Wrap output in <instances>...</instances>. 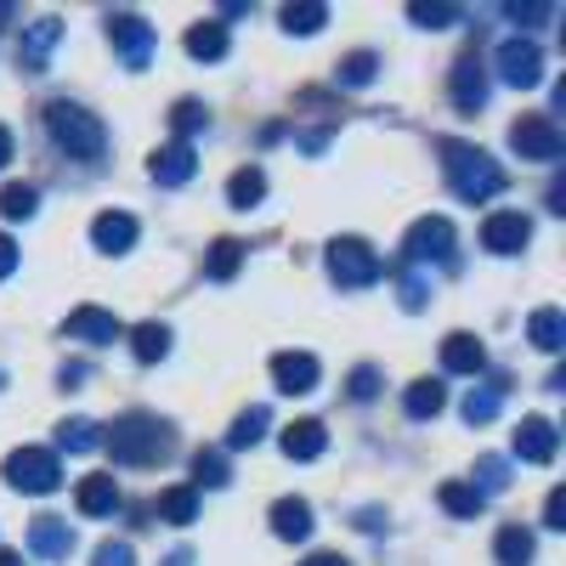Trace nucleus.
I'll return each mask as SVG.
<instances>
[{
    "instance_id": "obj_30",
    "label": "nucleus",
    "mask_w": 566,
    "mask_h": 566,
    "mask_svg": "<svg viewBox=\"0 0 566 566\" xmlns=\"http://www.w3.org/2000/svg\"><path fill=\"white\" fill-rule=\"evenodd\" d=\"M193 515H199V493L193 488H170L159 499V522H170V527H187Z\"/></svg>"
},
{
    "instance_id": "obj_6",
    "label": "nucleus",
    "mask_w": 566,
    "mask_h": 566,
    "mask_svg": "<svg viewBox=\"0 0 566 566\" xmlns=\"http://www.w3.org/2000/svg\"><path fill=\"white\" fill-rule=\"evenodd\" d=\"M510 148L522 154V159H544V165H555V159L566 154V136H560V125H555L549 114H527V119H515V125H510Z\"/></svg>"
},
{
    "instance_id": "obj_49",
    "label": "nucleus",
    "mask_w": 566,
    "mask_h": 566,
    "mask_svg": "<svg viewBox=\"0 0 566 566\" xmlns=\"http://www.w3.org/2000/svg\"><path fill=\"white\" fill-rule=\"evenodd\" d=\"M7 165H12V130L0 125V170H7Z\"/></svg>"
},
{
    "instance_id": "obj_23",
    "label": "nucleus",
    "mask_w": 566,
    "mask_h": 566,
    "mask_svg": "<svg viewBox=\"0 0 566 566\" xmlns=\"http://www.w3.org/2000/svg\"><path fill=\"white\" fill-rule=\"evenodd\" d=\"M261 199H266V176H261V165L232 170V181H227V205H232V210H255Z\"/></svg>"
},
{
    "instance_id": "obj_16",
    "label": "nucleus",
    "mask_w": 566,
    "mask_h": 566,
    "mask_svg": "<svg viewBox=\"0 0 566 566\" xmlns=\"http://www.w3.org/2000/svg\"><path fill=\"white\" fill-rule=\"evenodd\" d=\"M29 549H34L40 560H69V555H74V527L57 522V515H40V522L29 527Z\"/></svg>"
},
{
    "instance_id": "obj_17",
    "label": "nucleus",
    "mask_w": 566,
    "mask_h": 566,
    "mask_svg": "<svg viewBox=\"0 0 566 566\" xmlns=\"http://www.w3.org/2000/svg\"><path fill=\"white\" fill-rule=\"evenodd\" d=\"M91 244L108 250V255H125V250L136 244V216H125V210H103L97 221H91Z\"/></svg>"
},
{
    "instance_id": "obj_13",
    "label": "nucleus",
    "mask_w": 566,
    "mask_h": 566,
    "mask_svg": "<svg viewBox=\"0 0 566 566\" xmlns=\"http://www.w3.org/2000/svg\"><path fill=\"white\" fill-rule=\"evenodd\" d=\"M555 448H560V437H555V424H549L544 413H527L522 424H515V459H527V464H549V459H555Z\"/></svg>"
},
{
    "instance_id": "obj_36",
    "label": "nucleus",
    "mask_w": 566,
    "mask_h": 566,
    "mask_svg": "<svg viewBox=\"0 0 566 566\" xmlns=\"http://www.w3.org/2000/svg\"><path fill=\"white\" fill-rule=\"evenodd\" d=\"M504 488H510V464H504L499 453L476 459V493L488 499V493H504Z\"/></svg>"
},
{
    "instance_id": "obj_32",
    "label": "nucleus",
    "mask_w": 566,
    "mask_h": 566,
    "mask_svg": "<svg viewBox=\"0 0 566 566\" xmlns=\"http://www.w3.org/2000/svg\"><path fill=\"white\" fill-rule=\"evenodd\" d=\"M34 210H40V193H34L29 181H12V187H0V216H7V221H29Z\"/></svg>"
},
{
    "instance_id": "obj_18",
    "label": "nucleus",
    "mask_w": 566,
    "mask_h": 566,
    "mask_svg": "<svg viewBox=\"0 0 566 566\" xmlns=\"http://www.w3.org/2000/svg\"><path fill=\"white\" fill-rule=\"evenodd\" d=\"M148 170H154V181H159V187H181V181H193V170H199L193 142H170V148H159Z\"/></svg>"
},
{
    "instance_id": "obj_52",
    "label": "nucleus",
    "mask_w": 566,
    "mask_h": 566,
    "mask_svg": "<svg viewBox=\"0 0 566 566\" xmlns=\"http://www.w3.org/2000/svg\"><path fill=\"white\" fill-rule=\"evenodd\" d=\"M7 18H12V7H0V23H7Z\"/></svg>"
},
{
    "instance_id": "obj_11",
    "label": "nucleus",
    "mask_w": 566,
    "mask_h": 566,
    "mask_svg": "<svg viewBox=\"0 0 566 566\" xmlns=\"http://www.w3.org/2000/svg\"><path fill=\"white\" fill-rule=\"evenodd\" d=\"M63 335L69 340H91V346H108V340L125 335V323L114 312H103V306H74L69 323H63Z\"/></svg>"
},
{
    "instance_id": "obj_15",
    "label": "nucleus",
    "mask_w": 566,
    "mask_h": 566,
    "mask_svg": "<svg viewBox=\"0 0 566 566\" xmlns=\"http://www.w3.org/2000/svg\"><path fill=\"white\" fill-rule=\"evenodd\" d=\"M272 380H277V391H290V397L317 391V357L312 352H277L272 357Z\"/></svg>"
},
{
    "instance_id": "obj_4",
    "label": "nucleus",
    "mask_w": 566,
    "mask_h": 566,
    "mask_svg": "<svg viewBox=\"0 0 566 566\" xmlns=\"http://www.w3.org/2000/svg\"><path fill=\"white\" fill-rule=\"evenodd\" d=\"M380 272H386L380 255H374L363 239H335V244H328V277H335L340 290H368Z\"/></svg>"
},
{
    "instance_id": "obj_27",
    "label": "nucleus",
    "mask_w": 566,
    "mask_h": 566,
    "mask_svg": "<svg viewBox=\"0 0 566 566\" xmlns=\"http://www.w3.org/2000/svg\"><path fill=\"white\" fill-rule=\"evenodd\" d=\"M442 402H448V391H442L437 380H413V386H408V397H402L408 419H437V413H442Z\"/></svg>"
},
{
    "instance_id": "obj_19",
    "label": "nucleus",
    "mask_w": 566,
    "mask_h": 566,
    "mask_svg": "<svg viewBox=\"0 0 566 566\" xmlns=\"http://www.w3.org/2000/svg\"><path fill=\"white\" fill-rule=\"evenodd\" d=\"M272 533H277L283 544L312 538V504H306V499H277V504H272Z\"/></svg>"
},
{
    "instance_id": "obj_47",
    "label": "nucleus",
    "mask_w": 566,
    "mask_h": 566,
    "mask_svg": "<svg viewBox=\"0 0 566 566\" xmlns=\"http://www.w3.org/2000/svg\"><path fill=\"white\" fill-rule=\"evenodd\" d=\"M12 272H18V244L7 239V232H0V283H7Z\"/></svg>"
},
{
    "instance_id": "obj_2",
    "label": "nucleus",
    "mask_w": 566,
    "mask_h": 566,
    "mask_svg": "<svg viewBox=\"0 0 566 566\" xmlns=\"http://www.w3.org/2000/svg\"><path fill=\"white\" fill-rule=\"evenodd\" d=\"M45 130L69 159H97L108 148V130L97 114H85L80 103H45Z\"/></svg>"
},
{
    "instance_id": "obj_21",
    "label": "nucleus",
    "mask_w": 566,
    "mask_h": 566,
    "mask_svg": "<svg viewBox=\"0 0 566 566\" xmlns=\"http://www.w3.org/2000/svg\"><path fill=\"white\" fill-rule=\"evenodd\" d=\"M482 363H488V352H482L476 335H448L442 340V368L448 374H482Z\"/></svg>"
},
{
    "instance_id": "obj_10",
    "label": "nucleus",
    "mask_w": 566,
    "mask_h": 566,
    "mask_svg": "<svg viewBox=\"0 0 566 566\" xmlns=\"http://www.w3.org/2000/svg\"><path fill=\"white\" fill-rule=\"evenodd\" d=\"M527 239H533V221L522 210H499L482 221V250H493V255H522Z\"/></svg>"
},
{
    "instance_id": "obj_24",
    "label": "nucleus",
    "mask_w": 566,
    "mask_h": 566,
    "mask_svg": "<svg viewBox=\"0 0 566 566\" xmlns=\"http://www.w3.org/2000/svg\"><path fill=\"white\" fill-rule=\"evenodd\" d=\"M527 340H533L538 352H560V346H566V317H560L555 306H538L533 323H527Z\"/></svg>"
},
{
    "instance_id": "obj_45",
    "label": "nucleus",
    "mask_w": 566,
    "mask_h": 566,
    "mask_svg": "<svg viewBox=\"0 0 566 566\" xmlns=\"http://www.w3.org/2000/svg\"><path fill=\"white\" fill-rule=\"evenodd\" d=\"M504 18H510V23H522V29H533V23L555 18V7H504Z\"/></svg>"
},
{
    "instance_id": "obj_42",
    "label": "nucleus",
    "mask_w": 566,
    "mask_h": 566,
    "mask_svg": "<svg viewBox=\"0 0 566 566\" xmlns=\"http://www.w3.org/2000/svg\"><path fill=\"white\" fill-rule=\"evenodd\" d=\"M424 290H431V283H424V272H413V266H408V272H402V306H408V312H419V306H424Z\"/></svg>"
},
{
    "instance_id": "obj_9",
    "label": "nucleus",
    "mask_w": 566,
    "mask_h": 566,
    "mask_svg": "<svg viewBox=\"0 0 566 566\" xmlns=\"http://www.w3.org/2000/svg\"><path fill=\"white\" fill-rule=\"evenodd\" d=\"M499 74H504V85H515V91H533L538 80H544V52L533 40H504L499 45Z\"/></svg>"
},
{
    "instance_id": "obj_29",
    "label": "nucleus",
    "mask_w": 566,
    "mask_h": 566,
    "mask_svg": "<svg viewBox=\"0 0 566 566\" xmlns=\"http://www.w3.org/2000/svg\"><path fill=\"white\" fill-rule=\"evenodd\" d=\"M239 266H244V244H239V239H216V244H210V255H205V272H210L216 283H227V277L239 272Z\"/></svg>"
},
{
    "instance_id": "obj_40",
    "label": "nucleus",
    "mask_w": 566,
    "mask_h": 566,
    "mask_svg": "<svg viewBox=\"0 0 566 566\" xmlns=\"http://www.w3.org/2000/svg\"><path fill=\"white\" fill-rule=\"evenodd\" d=\"M499 402H504V397H499V386L470 391V397H464V419H470V424H488V419L499 413Z\"/></svg>"
},
{
    "instance_id": "obj_41",
    "label": "nucleus",
    "mask_w": 566,
    "mask_h": 566,
    "mask_svg": "<svg viewBox=\"0 0 566 566\" xmlns=\"http://www.w3.org/2000/svg\"><path fill=\"white\" fill-rule=\"evenodd\" d=\"M374 74H380V57H374V52H352L340 63V85H368Z\"/></svg>"
},
{
    "instance_id": "obj_35",
    "label": "nucleus",
    "mask_w": 566,
    "mask_h": 566,
    "mask_svg": "<svg viewBox=\"0 0 566 566\" xmlns=\"http://www.w3.org/2000/svg\"><path fill=\"white\" fill-rule=\"evenodd\" d=\"M193 476H199V488H227V459L216 453V448H199L193 453ZM193 488V493H199Z\"/></svg>"
},
{
    "instance_id": "obj_14",
    "label": "nucleus",
    "mask_w": 566,
    "mask_h": 566,
    "mask_svg": "<svg viewBox=\"0 0 566 566\" xmlns=\"http://www.w3.org/2000/svg\"><path fill=\"white\" fill-rule=\"evenodd\" d=\"M448 91H453V108H464V114H476V108L488 103V69H482V57H476V52L453 63Z\"/></svg>"
},
{
    "instance_id": "obj_39",
    "label": "nucleus",
    "mask_w": 566,
    "mask_h": 566,
    "mask_svg": "<svg viewBox=\"0 0 566 566\" xmlns=\"http://www.w3.org/2000/svg\"><path fill=\"white\" fill-rule=\"evenodd\" d=\"M408 18H413L419 29H453L464 12H459V7H424V0H413V7H408Z\"/></svg>"
},
{
    "instance_id": "obj_34",
    "label": "nucleus",
    "mask_w": 566,
    "mask_h": 566,
    "mask_svg": "<svg viewBox=\"0 0 566 566\" xmlns=\"http://www.w3.org/2000/svg\"><path fill=\"white\" fill-rule=\"evenodd\" d=\"M57 442H63L69 453H91V448H103V437H97V424H91V419H69V424H57Z\"/></svg>"
},
{
    "instance_id": "obj_5",
    "label": "nucleus",
    "mask_w": 566,
    "mask_h": 566,
    "mask_svg": "<svg viewBox=\"0 0 566 566\" xmlns=\"http://www.w3.org/2000/svg\"><path fill=\"white\" fill-rule=\"evenodd\" d=\"M7 482L18 493H57L63 488V464H57V453H45V448H18L7 459Z\"/></svg>"
},
{
    "instance_id": "obj_12",
    "label": "nucleus",
    "mask_w": 566,
    "mask_h": 566,
    "mask_svg": "<svg viewBox=\"0 0 566 566\" xmlns=\"http://www.w3.org/2000/svg\"><path fill=\"white\" fill-rule=\"evenodd\" d=\"M57 40H63V23H57V18L29 23V29H23V45H18L23 74H45V63H52V52H57Z\"/></svg>"
},
{
    "instance_id": "obj_1",
    "label": "nucleus",
    "mask_w": 566,
    "mask_h": 566,
    "mask_svg": "<svg viewBox=\"0 0 566 566\" xmlns=\"http://www.w3.org/2000/svg\"><path fill=\"white\" fill-rule=\"evenodd\" d=\"M442 170L453 181V193L464 205H488L493 193H504V170L493 154L482 148H470V142H442Z\"/></svg>"
},
{
    "instance_id": "obj_38",
    "label": "nucleus",
    "mask_w": 566,
    "mask_h": 566,
    "mask_svg": "<svg viewBox=\"0 0 566 566\" xmlns=\"http://www.w3.org/2000/svg\"><path fill=\"white\" fill-rule=\"evenodd\" d=\"M170 125H176V142H187L193 130H205V103H193V97H181L176 108H170Z\"/></svg>"
},
{
    "instance_id": "obj_46",
    "label": "nucleus",
    "mask_w": 566,
    "mask_h": 566,
    "mask_svg": "<svg viewBox=\"0 0 566 566\" xmlns=\"http://www.w3.org/2000/svg\"><path fill=\"white\" fill-rule=\"evenodd\" d=\"M97 566H136V555H130V544H103Z\"/></svg>"
},
{
    "instance_id": "obj_44",
    "label": "nucleus",
    "mask_w": 566,
    "mask_h": 566,
    "mask_svg": "<svg viewBox=\"0 0 566 566\" xmlns=\"http://www.w3.org/2000/svg\"><path fill=\"white\" fill-rule=\"evenodd\" d=\"M544 527H555V533L566 527V488H555V493L544 499Z\"/></svg>"
},
{
    "instance_id": "obj_22",
    "label": "nucleus",
    "mask_w": 566,
    "mask_h": 566,
    "mask_svg": "<svg viewBox=\"0 0 566 566\" xmlns=\"http://www.w3.org/2000/svg\"><path fill=\"white\" fill-rule=\"evenodd\" d=\"M74 504H80V515H114L119 510V482L114 476H85Z\"/></svg>"
},
{
    "instance_id": "obj_7",
    "label": "nucleus",
    "mask_w": 566,
    "mask_h": 566,
    "mask_svg": "<svg viewBox=\"0 0 566 566\" xmlns=\"http://www.w3.org/2000/svg\"><path fill=\"white\" fill-rule=\"evenodd\" d=\"M402 250H408L413 266H424V261H453V221H448V216H424V221H413Z\"/></svg>"
},
{
    "instance_id": "obj_26",
    "label": "nucleus",
    "mask_w": 566,
    "mask_h": 566,
    "mask_svg": "<svg viewBox=\"0 0 566 566\" xmlns=\"http://www.w3.org/2000/svg\"><path fill=\"white\" fill-rule=\"evenodd\" d=\"M187 52H193L199 63H221L227 57V29L221 23H193L187 29Z\"/></svg>"
},
{
    "instance_id": "obj_51",
    "label": "nucleus",
    "mask_w": 566,
    "mask_h": 566,
    "mask_svg": "<svg viewBox=\"0 0 566 566\" xmlns=\"http://www.w3.org/2000/svg\"><path fill=\"white\" fill-rule=\"evenodd\" d=\"M165 566H193V555H187V549H176V555H170Z\"/></svg>"
},
{
    "instance_id": "obj_31",
    "label": "nucleus",
    "mask_w": 566,
    "mask_h": 566,
    "mask_svg": "<svg viewBox=\"0 0 566 566\" xmlns=\"http://www.w3.org/2000/svg\"><path fill=\"white\" fill-rule=\"evenodd\" d=\"M493 555H499V566H527L533 560V533L527 527H504L499 544H493Z\"/></svg>"
},
{
    "instance_id": "obj_25",
    "label": "nucleus",
    "mask_w": 566,
    "mask_h": 566,
    "mask_svg": "<svg viewBox=\"0 0 566 566\" xmlns=\"http://www.w3.org/2000/svg\"><path fill=\"white\" fill-rule=\"evenodd\" d=\"M130 352H136V363L170 357V328H165V323H136V328H130Z\"/></svg>"
},
{
    "instance_id": "obj_43",
    "label": "nucleus",
    "mask_w": 566,
    "mask_h": 566,
    "mask_svg": "<svg viewBox=\"0 0 566 566\" xmlns=\"http://www.w3.org/2000/svg\"><path fill=\"white\" fill-rule=\"evenodd\" d=\"M374 391H380V368H368V363H363V368H352V397H357V402H368Z\"/></svg>"
},
{
    "instance_id": "obj_33",
    "label": "nucleus",
    "mask_w": 566,
    "mask_h": 566,
    "mask_svg": "<svg viewBox=\"0 0 566 566\" xmlns=\"http://www.w3.org/2000/svg\"><path fill=\"white\" fill-rule=\"evenodd\" d=\"M482 493L476 488H470V482H442V510L448 515H482Z\"/></svg>"
},
{
    "instance_id": "obj_28",
    "label": "nucleus",
    "mask_w": 566,
    "mask_h": 566,
    "mask_svg": "<svg viewBox=\"0 0 566 566\" xmlns=\"http://www.w3.org/2000/svg\"><path fill=\"white\" fill-rule=\"evenodd\" d=\"M266 424H272V408H244L239 419H232V431H227V448H255L266 437Z\"/></svg>"
},
{
    "instance_id": "obj_3",
    "label": "nucleus",
    "mask_w": 566,
    "mask_h": 566,
    "mask_svg": "<svg viewBox=\"0 0 566 566\" xmlns=\"http://www.w3.org/2000/svg\"><path fill=\"white\" fill-rule=\"evenodd\" d=\"M108 453L119 464H159L170 453V431L159 419H148V413H125V419H114V431H108Z\"/></svg>"
},
{
    "instance_id": "obj_20",
    "label": "nucleus",
    "mask_w": 566,
    "mask_h": 566,
    "mask_svg": "<svg viewBox=\"0 0 566 566\" xmlns=\"http://www.w3.org/2000/svg\"><path fill=\"white\" fill-rule=\"evenodd\" d=\"M277 442H283V453H290V459H317L328 448V431H323L317 419H295V424H283Z\"/></svg>"
},
{
    "instance_id": "obj_48",
    "label": "nucleus",
    "mask_w": 566,
    "mask_h": 566,
    "mask_svg": "<svg viewBox=\"0 0 566 566\" xmlns=\"http://www.w3.org/2000/svg\"><path fill=\"white\" fill-rule=\"evenodd\" d=\"M306 566H352V560H346V555H328V549H323V555H306Z\"/></svg>"
},
{
    "instance_id": "obj_50",
    "label": "nucleus",
    "mask_w": 566,
    "mask_h": 566,
    "mask_svg": "<svg viewBox=\"0 0 566 566\" xmlns=\"http://www.w3.org/2000/svg\"><path fill=\"white\" fill-rule=\"evenodd\" d=\"M0 566H23V555L18 549H0Z\"/></svg>"
},
{
    "instance_id": "obj_37",
    "label": "nucleus",
    "mask_w": 566,
    "mask_h": 566,
    "mask_svg": "<svg viewBox=\"0 0 566 566\" xmlns=\"http://www.w3.org/2000/svg\"><path fill=\"white\" fill-rule=\"evenodd\" d=\"M328 23V7H317V0H312V7H283V29H290V34H317Z\"/></svg>"
},
{
    "instance_id": "obj_8",
    "label": "nucleus",
    "mask_w": 566,
    "mask_h": 566,
    "mask_svg": "<svg viewBox=\"0 0 566 566\" xmlns=\"http://www.w3.org/2000/svg\"><path fill=\"white\" fill-rule=\"evenodd\" d=\"M108 40H114V52L125 57V69H148V57H154V23H142L136 12H114L108 18Z\"/></svg>"
}]
</instances>
